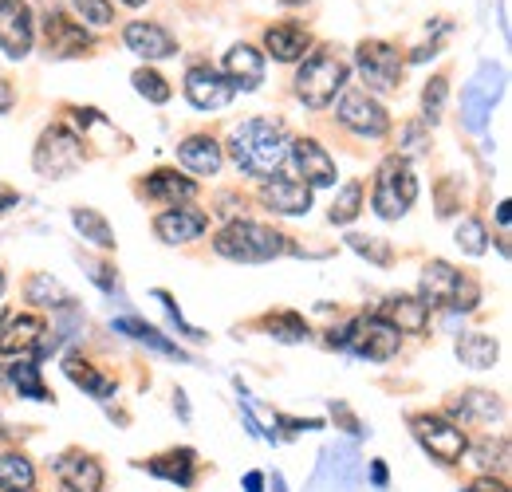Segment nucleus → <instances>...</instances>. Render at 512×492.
Wrapping results in <instances>:
<instances>
[{
	"label": "nucleus",
	"mask_w": 512,
	"mask_h": 492,
	"mask_svg": "<svg viewBox=\"0 0 512 492\" xmlns=\"http://www.w3.org/2000/svg\"><path fill=\"white\" fill-rule=\"evenodd\" d=\"M288 130L280 119H249L229 134V154L241 174L249 178H272L288 158Z\"/></svg>",
	"instance_id": "nucleus-1"
},
{
	"label": "nucleus",
	"mask_w": 512,
	"mask_h": 492,
	"mask_svg": "<svg viewBox=\"0 0 512 492\" xmlns=\"http://www.w3.org/2000/svg\"><path fill=\"white\" fill-rule=\"evenodd\" d=\"M213 252L225 256V260H237V264H264V260H276L284 252H292L288 237L276 233L272 225H260V221H229L217 237H213Z\"/></svg>",
	"instance_id": "nucleus-2"
},
{
	"label": "nucleus",
	"mask_w": 512,
	"mask_h": 492,
	"mask_svg": "<svg viewBox=\"0 0 512 492\" xmlns=\"http://www.w3.org/2000/svg\"><path fill=\"white\" fill-rule=\"evenodd\" d=\"M418 201V178L410 170V162L402 154H390L379 174H375V193H371V205L383 221H398L410 213V205Z\"/></svg>",
	"instance_id": "nucleus-3"
},
{
	"label": "nucleus",
	"mask_w": 512,
	"mask_h": 492,
	"mask_svg": "<svg viewBox=\"0 0 512 492\" xmlns=\"http://www.w3.org/2000/svg\"><path fill=\"white\" fill-rule=\"evenodd\" d=\"M343 83H347V63L339 56H331V52H312L296 71V95L312 111H323L343 91Z\"/></svg>",
	"instance_id": "nucleus-4"
},
{
	"label": "nucleus",
	"mask_w": 512,
	"mask_h": 492,
	"mask_svg": "<svg viewBox=\"0 0 512 492\" xmlns=\"http://www.w3.org/2000/svg\"><path fill=\"white\" fill-rule=\"evenodd\" d=\"M355 67H359V75L367 83L363 87L367 95L398 91V83H402V52L394 44H386V40H363L355 48Z\"/></svg>",
	"instance_id": "nucleus-5"
},
{
	"label": "nucleus",
	"mask_w": 512,
	"mask_h": 492,
	"mask_svg": "<svg viewBox=\"0 0 512 492\" xmlns=\"http://www.w3.org/2000/svg\"><path fill=\"white\" fill-rule=\"evenodd\" d=\"M79 162H83V142H79V134H71L64 123H52L40 134L36 154H32L36 174H44V178H64L71 170H79Z\"/></svg>",
	"instance_id": "nucleus-6"
},
{
	"label": "nucleus",
	"mask_w": 512,
	"mask_h": 492,
	"mask_svg": "<svg viewBox=\"0 0 512 492\" xmlns=\"http://www.w3.org/2000/svg\"><path fill=\"white\" fill-rule=\"evenodd\" d=\"M410 426H414V437L422 441V449H426L430 457H438L442 465H457V461L469 453L465 430H461L453 418H446V414H414Z\"/></svg>",
	"instance_id": "nucleus-7"
},
{
	"label": "nucleus",
	"mask_w": 512,
	"mask_h": 492,
	"mask_svg": "<svg viewBox=\"0 0 512 492\" xmlns=\"http://www.w3.org/2000/svg\"><path fill=\"white\" fill-rule=\"evenodd\" d=\"M335 119L347 126V130H355L359 138H383L386 130H390V115H386V107L375 99V95H367L363 87L343 91Z\"/></svg>",
	"instance_id": "nucleus-8"
},
{
	"label": "nucleus",
	"mask_w": 512,
	"mask_h": 492,
	"mask_svg": "<svg viewBox=\"0 0 512 492\" xmlns=\"http://www.w3.org/2000/svg\"><path fill=\"white\" fill-rule=\"evenodd\" d=\"M36 44V16L28 0H0V52L24 60Z\"/></svg>",
	"instance_id": "nucleus-9"
},
{
	"label": "nucleus",
	"mask_w": 512,
	"mask_h": 492,
	"mask_svg": "<svg viewBox=\"0 0 512 492\" xmlns=\"http://www.w3.org/2000/svg\"><path fill=\"white\" fill-rule=\"evenodd\" d=\"M233 83L217 71V67H209V63H197L186 71V99H190L197 111H221V107H229L233 103Z\"/></svg>",
	"instance_id": "nucleus-10"
},
{
	"label": "nucleus",
	"mask_w": 512,
	"mask_h": 492,
	"mask_svg": "<svg viewBox=\"0 0 512 492\" xmlns=\"http://www.w3.org/2000/svg\"><path fill=\"white\" fill-rule=\"evenodd\" d=\"M351 347L363 355V359H375V363H386L398 355L402 347V335L386 323L383 315H363L355 319V331H351Z\"/></svg>",
	"instance_id": "nucleus-11"
},
{
	"label": "nucleus",
	"mask_w": 512,
	"mask_h": 492,
	"mask_svg": "<svg viewBox=\"0 0 512 492\" xmlns=\"http://www.w3.org/2000/svg\"><path fill=\"white\" fill-rule=\"evenodd\" d=\"M91 44H95V40H91V32H87L79 20H71L67 12L52 8V12L44 16V48H48V56H56V60L83 56Z\"/></svg>",
	"instance_id": "nucleus-12"
},
{
	"label": "nucleus",
	"mask_w": 512,
	"mask_h": 492,
	"mask_svg": "<svg viewBox=\"0 0 512 492\" xmlns=\"http://www.w3.org/2000/svg\"><path fill=\"white\" fill-rule=\"evenodd\" d=\"M288 158L296 166V174L304 178L308 189H323V185H335V158L323 150L316 138H292L288 142Z\"/></svg>",
	"instance_id": "nucleus-13"
},
{
	"label": "nucleus",
	"mask_w": 512,
	"mask_h": 492,
	"mask_svg": "<svg viewBox=\"0 0 512 492\" xmlns=\"http://www.w3.org/2000/svg\"><path fill=\"white\" fill-rule=\"evenodd\" d=\"M205 229H209V213H201L193 205H170L166 213L154 217V233L166 245H190Z\"/></svg>",
	"instance_id": "nucleus-14"
},
{
	"label": "nucleus",
	"mask_w": 512,
	"mask_h": 492,
	"mask_svg": "<svg viewBox=\"0 0 512 492\" xmlns=\"http://www.w3.org/2000/svg\"><path fill=\"white\" fill-rule=\"evenodd\" d=\"M123 40H127L130 52L142 56V60H170L178 52V40L154 20H130L123 28Z\"/></svg>",
	"instance_id": "nucleus-15"
},
{
	"label": "nucleus",
	"mask_w": 512,
	"mask_h": 492,
	"mask_svg": "<svg viewBox=\"0 0 512 492\" xmlns=\"http://www.w3.org/2000/svg\"><path fill=\"white\" fill-rule=\"evenodd\" d=\"M260 201H264L268 209L284 213V217H300V213L312 209V189L300 182V178H280V174H272V178H264V185H260Z\"/></svg>",
	"instance_id": "nucleus-16"
},
{
	"label": "nucleus",
	"mask_w": 512,
	"mask_h": 492,
	"mask_svg": "<svg viewBox=\"0 0 512 492\" xmlns=\"http://www.w3.org/2000/svg\"><path fill=\"white\" fill-rule=\"evenodd\" d=\"M264 52L276 63L304 60V52H312V32L304 24H292V20L272 24V28H264Z\"/></svg>",
	"instance_id": "nucleus-17"
},
{
	"label": "nucleus",
	"mask_w": 512,
	"mask_h": 492,
	"mask_svg": "<svg viewBox=\"0 0 512 492\" xmlns=\"http://www.w3.org/2000/svg\"><path fill=\"white\" fill-rule=\"evenodd\" d=\"M56 477L64 481L67 492H103V465L79 449H71L56 461Z\"/></svg>",
	"instance_id": "nucleus-18"
},
{
	"label": "nucleus",
	"mask_w": 512,
	"mask_h": 492,
	"mask_svg": "<svg viewBox=\"0 0 512 492\" xmlns=\"http://www.w3.org/2000/svg\"><path fill=\"white\" fill-rule=\"evenodd\" d=\"M430 311L434 308L422 296H390L379 315H383L398 335H422L430 327Z\"/></svg>",
	"instance_id": "nucleus-19"
},
{
	"label": "nucleus",
	"mask_w": 512,
	"mask_h": 492,
	"mask_svg": "<svg viewBox=\"0 0 512 492\" xmlns=\"http://www.w3.org/2000/svg\"><path fill=\"white\" fill-rule=\"evenodd\" d=\"M453 418H461V426H489L505 414V402L493 390H461L457 402L449 406Z\"/></svg>",
	"instance_id": "nucleus-20"
},
{
	"label": "nucleus",
	"mask_w": 512,
	"mask_h": 492,
	"mask_svg": "<svg viewBox=\"0 0 512 492\" xmlns=\"http://www.w3.org/2000/svg\"><path fill=\"white\" fill-rule=\"evenodd\" d=\"M44 339V319L40 315H12L0 319V355H28Z\"/></svg>",
	"instance_id": "nucleus-21"
},
{
	"label": "nucleus",
	"mask_w": 512,
	"mask_h": 492,
	"mask_svg": "<svg viewBox=\"0 0 512 492\" xmlns=\"http://www.w3.org/2000/svg\"><path fill=\"white\" fill-rule=\"evenodd\" d=\"M221 75L233 83V91H237V87H241V91H256V87L264 83V56H260L256 48H249V44H237V48H229Z\"/></svg>",
	"instance_id": "nucleus-22"
},
{
	"label": "nucleus",
	"mask_w": 512,
	"mask_h": 492,
	"mask_svg": "<svg viewBox=\"0 0 512 492\" xmlns=\"http://www.w3.org/2000/svg\"><path fill=\"white\" fill-rule=\"evenodd\" d=\"M221 158H225V150L213 134H190V138L178 142V162L193 174H217Z\"/></svg>",
	"instance_id": "nucleus-23"
},
{
	"label": "nucleus",
	"mask_w": 512,
	"mask_h": 492,
	"mask_svg": "<svg viewBox=\"0 0 512 492\" xmlns=\"http://www.w3.org/2000/svg\"><path fill=\"white\" fill-rule=\"evenodd\" d=\"M461 280H465V272H457L453 264H446V260H430L426 272H422V300H426L430 308L453 304Z\"/></svg>",
	"instance_id": "nucleus-24"
},
{
	"label": "nucleus",
	"mask_w": 512,
	"mask_h": 492,
	"mask_svg": "<svg viewBox=\"0 0 512 492\" xmlns=\"http://www.w3.org/2000/svg\"><path fill=\"white\" fill-rule=\"evenodd\" d=\"M146 469H150L154 477L170 481V485H182V489H190L193 473H197V453H193V449H170V453H158V457H150V461H146Z\"/></svg>",
	"instance_id": "nucleus-25"
},
{
	"label": "nucleus",
	"mask_w": 512,
	"mask_h": 492,
	"mask_svg": "<svg viewBox=\"0 0 512 492\" xmlns=\"http://www.w3.org/2000/svg\"><path fill=\"white\" fill-rule=\"evenodd\" d=\"M142 193L154 197V201L178 205V201H193V197H197V182L186 178V174H178V170H154V174L146 178V185H142Z\"/></svg>",
	"instance_id": "nucleus-26"
},
{
	"label": "nucleus",
	"mask_w": 512,
	"mask_h": 492,
	"mask_svg": "<svg viewBox=\"0 0 512 492\" xmlns=\"http://www.w3.org/2000/svg\"><path fill=\"white\" fill-rule=\"evenodd\" d=\"M497 355H501V347H497V339L485 335V331H465V335L457 339V359H461L465 367L489 370L497 363Z\"/></svg>",
	"instance_id": "nucleus-27"
},
{
	"label": "nucleus",
	"mask_w": 512,
	"mask_h": 492,
	"mask_svg": "<svg viewBox=\"0 0 512 492\" xmlns=\"http://www.w3.org/2000/svg\"><path fill=\"white\" fill-rule=\"evenodd\" d=\"M4 378H8V386H12L20 398H32V402H52V390L44 386L40 367H36L32 359H16L12 367H4Z\"/></svg>",
	"instance_id": "nucleus-28"
},
{
	"label": "nucleus",
	"mask_w": 512,
	"mask_h": 492,
	"mask_svg": "<svg viewBox=\"0 0 512 492\" xmlns=\"http://www.w3.org/2000/svg\"><path fill=\"white\" fill-rule=\"evenodd\" d=\"M64 370L67 378L75 382V386H83L91 398H111L115 394V378H107V374H99V370L91 367L83 355H67L64 359Z\"/></svg>",
	"instance_id": "nucleus-29"
},
{
	"label": "nucleus",
	"mask_w": 512,
	"mask_h": 492,
	"mask_svg": "<svg viewBox=\"0 0 512 492\" xmlns=\"http://www.w3.org/2000/svg\"><path fill=\"white\" fill-rule=\"evenodd\" d=\"M36 485V465L24 453H0V492H28Z\"/></svg>",
	"instance_id": "nucleus-30"
},
{
	"label": "nucleus",
	"mask_w": 512,
	"mask_h": 492,
	"mask_svg": "<svg viewBox=\"0 0 512 492\" xmlns=\"http://www.w3.org/2000/svg\"><path fill=\"white\" fill-rule=\"evenodd\" d=\"M260 327H264L272 339H280V343H308V339H312V327H308L296 311H272V315L260 319Z\"/></svg>",
	"instance_id": "nucleus-31"
},
{
	"label": "nucleus",
	"mask_w": 512,
	"mask_h": 492,
	"mask_svg": "<svg viewBox=\"0 0 512 492\" xmlns=\"http://www.w3.org/2000/svg\"><path fill=\"white\" fill-rule=\"evenodd\" d=\"M71 221H75V229L83 233V241H91V245L107 248V252L119 245V241H115V229L107 225V217H103V213H95V209L79 205V209H71Z\"/></svg>",
	"instance_id": "nucleus-32"
},
{
	"label": "nucleus",
	"mask_w": 512,
	"mask_h": 492,
	"mask_svg": "<svg viewBox=\"0 0 512 492\" xmlns=\"http://www.w3.org/2000/svg\"><path fill=\"white\" fill-rule=\"evenodd\" d=\"M24 296L36 308H71V292H67L60 280H52L48 272H36L28 280V288H24Z\"/></svg>",
	"instance_id": "nucleus-33"
},
{
	"label": "nucleus",
	"mask_w": 512,
	"mask_h": 492,
	"mask_svg": "<svg viewBox=\"0 0 512 492\" xmlns=\"http://www.w3.org/2000/svg\"><path fill=\"white\" fill-rule=\"evenodd\" d=\"M359 209H363V182H347L343 193L331 201L327 221H331V225H351V221L359 217Z\"/></svg>",
	"instance_id": "nucleus-34"
},
{
	"label": "nucleus",
	"mask_w": 512,
	"mask_h": 492,
	"mask_svg": "<svg viewBox=\"0 0 512 492\" xmlns=\"http://www.w3.org/2000/svg\"><path fill=\"white\" fill-rule=\"evenodd\" d=\"M130 79H134V91H138L142 99H150V103H170V95H174L170 83H166L158 71H150V67H138Z\"/></svg>",
	"instance_id": "nucleus-35"
},
{
	"label": "nucleus",
	"mask_w": 512,
	"mask_h": 492,
	"mask_svg": "<svg viewBox=\"0 0 512 492\" xmlns=\"http://www.w3.org/2000/svg\"><path fill=\"white\" fill-rule=\"evenodd\" d=\"M457 245H461V252H469V256H481V252L489 248V229H485V221L465 217V221L457 225Z\"/></svg>",
	"instance_id": "nucleus-36"
},
{
	"label": "nucleus",
	"mask_w": 512,
	"mask_h": 492,
	"mask_svg": "<svg viewBox=\"0 0 512 492\" xmlns=\"http://www.w3.org/2000/svg\"><path fill=\"white\" fill-rule=\"evenodd\" d=\"M446 95H449V79L446 75H434V79L426 83V91H422V115H426V123H438V119H442Z\"/></svg>",
	"instance_id": "nucleus-37"
},
{
	"label": "nucleus",
	"mask_w": 512,
	"mask_h": 492,
	"mask_svg": "<svg viewBox=\"0 0 512 492\" xmlns=\"http://www.w3.org/2000/svg\"><path fill=\"white\" fill-rule=\"evenodd\" d=\"M79 24H91V28H107L115 20V4L111 0H71Z\"/></svg>",
	"instance_id": "nucleus-38"
},
{
	"label": "nucleus",
	"mask_w": 512,
	"mask_h": 492,
	"mask_svg": "<svg viewBox=\"0 0 512 492\" xmlns=\"http://www.w3.org/2000/svg\"><path fill=\"white\" fill-rule=\"evenodd\" d=\"M119 331H130L134 339H142V343H150V347H158V351H166V355H178L182 359V351L174 347V343H166L162 339V331H154L150 323H142V319H119Z\"/></svg>",
	"instance_id": "nucleus-39"
},
{
	"label": "nucleus",
	"mask_w": 512,
	"mask_h": 492,
	"mask_svg": "<svg viewBox=\"0 0 512 492\" xmlns=\"http://www.w3.org/2000/svg\"><path fill=\"white\" fill-rule=\"evenodd\" d=\"M347 245L355 248L359 256L375 260V264H390V260H394L390 245H386V241H379V237H359V233H351V237H347Z\"/></svg>",
	"instance_id": "nucleus-40"
},
{
	"label": "nucleus",
	"mask_w": 512,
	"mask_h": 492,
	"mask_svg": "<svg viewBox=\"0 0 512 492\" xmlns=\"http://www.w3.org/2000/svg\"><path fill=\"white\" fill-rule=\"evenodd\" d=\"M402 138H406V146H402V150H406V154H422V150H426V146H430V138H426V134H422V126H402Z\"/></svg>",
	"instance_id": "nucleus-41"
},
{
	"label": "nucleus",
	"mask_w": 512,
	"mask_h": 492,
	"mask_svg": "<svg viewBox=\"0 0 512 492\" xmlns=\"http://www.w3.org/2000/svg\"><path fill=\"white\" fill-rule=\"evenodd\" d=\"M71 115H75V126H79V130H87V126L103 123V115H99L95 107H71Z\"/></svg>",
	"instance_id": "nucleus-42"
},
{
	"label": "nucleus",
	"mask_w": 512,
	"mask_h": 492,
	"mask_svg": "<svg viewBox=\"0 0 512 492\" xmlns=\"http://www.w3.org/2000/svg\"><path fill=\"white\" fill-rule=\"evenodd\" d=\"M465 492H509V489H505L501 481H493V477H481V481H473Z\"/></svg>",
	"instance_id": "nucleus-43"
},
{
	"label": "nucleus",
	"mask_w": 512,
	"mask_h": 492,
	"mask_svg": "<svg viewBox=\"0 0 512 492\" xmlns=\"http://www.w3.org/2000/svg\"><path fill=\"white\" fill-rule=\"evenodd\" d=\"M16 201H20V193H16V189H8V185H0V213H8Z\"/></svg>",
	"instance_id": "nucleus-44"
},
{
	"label": "nucleus",
	"mask_w": 512,
	"mask_h": 492,
	"mask_svg": "<svg viewBox=\"0 0 512 492\" xmlns=\"http://www.w3.org/2000/svg\"><path fill=\"white\" fill-rule=\"evenodd\" d=\"M12 103H16V91H12V87H8L4 79H0V115H4V111H8Z\"/></svg>",
	"instance_id": "nucleus-45"
},
{
	"label": "nucleus",
	"mask_w": 512,
	"mask_h": 492,
	"mask_svg": "<svg viewBox=\"0 0 512 492\" xmlns=\"http://www.w3.org/2000/svg\"><path fill=\"white\" fill-rule=\"evenodd\" d=\"M371 481H375L379 489L386 485V465H383V461H375V465H371Z\"/></svg>",
	"instance_id": "nucleus-46"
},
{
	"label": "nucleus",
	"mask_w": 512,
	"mask_h": 492,
	"mask_svg": "<svg viewBox=\"0 0 512 492\" xmlns=\"http://www.w3.org/2000/svg\"><path fill=\"white\" fill-rule=\"evenodd\" d=\"M245 489L260 492V489H264V477H260V473H249V477H245Z\"/></svg>",
	"instance_id": "nucleus-47"
},
{
	"label": "nucleus",
	"mask_w": 512,
	"mask_h": 492,
	"mask_svg": "<svg viewBox=\"0 0 512 492\" xmlns=\"http://www.w3.org/2000/svg\"><path fill=\"white\" fill-rule=\"evenodd\" d=\"M123 4H130V8H142V4H146V0H123Z\"/></svg>",
	"instance_id": "nucleus-48"
},
{
	"label": "nucleus",
	"mask_w": 512,
	"mask_h": 492,
	"mask_svg": "<svg viewBox=\"0 0 512 492\" xmlns=\"http://www.w3.org/2000/svg\"><path fill=\"white\" fill-rule=\"evenodd\" d=\"M280 4H308V0H280Z\"/></svg>",
	"instance_id": "nucleus-49"
},
{
	"label": "nucleus",
	"mask_w": 512,
	"mask_h": 492,
	"mask_svg": "<svg viewBox=\"0 0 512 492\" xmlns=\"http://www.w3.org/2000/svg\"><path fill=\"white\" fill-rule=\"evenodd\" d=\"M0 292H4V272H0Z\"/></svg>",
	"instance_id": "nucleus-50"
},
{
	"label": "nucleus",
	"mask_w": 512,
	"mask_h": 492,
	"mask_svg": "<svg viewBox=\"0 0 512 492\" xmlns=\"http://www.w3.org/2000/svg\"><path fill=\"white\" fill-rule=\"evenodd\" d=\"M28 492H36V489H28Z\"/></svg>",
	"instance_id": "nucleus-51"
},
{
	"label": "nucleus",
	"mask_w": 512,
	"mask_h": 492,
	"mask_svg": "<svg viewBox=\"0 0 512 492\" xmlns=\"http://www.w3.org/2000/svg\"><path fill=\"white\" fill-rule=\"evenodd\" d=\"M64 492H67V489H64Z\"/></svg>",
	"instance_id": "nucleus-52"
}]
</instances>
